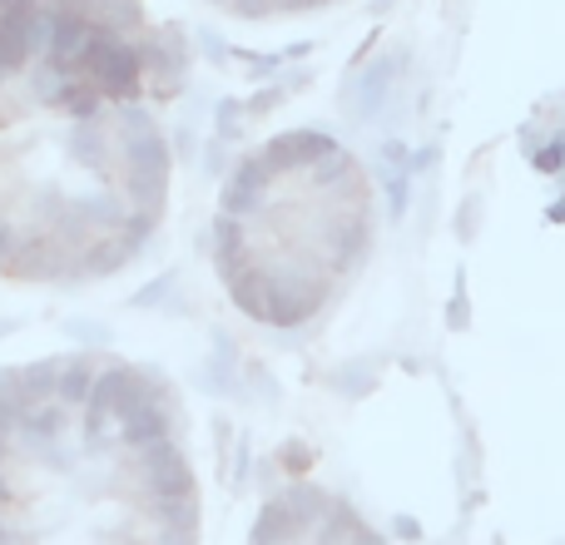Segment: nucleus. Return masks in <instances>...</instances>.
<instances>
[{"label": "nucleus", "mask_w": 565, "mask_h": 545, "mask_svg": "<svg viewBox=\"0 0 565 545\" xmlns=\"http://www.w3.org/2000/svg\"><path fill=\"white\" fill-rule=\"evenodd\" d=\"M169 50L145 0H0V278H115L169 214Z\"/></svg>", "instance_id": "f257e3e1"}, {"label": "nucleus", "mask_w": 565, "mask_h": 545, "mask_svg": "<svg viewBox=\"0 0 565 545\" xmlns=\"http://www.w3.org/2000/svg\"><path fill=\"white\" fill-rule=\"evenodd\" d=\"M194 536L199 477L164 377L99 348L0 367V545Z\"/></svg>", "instance_id": "f03ea898"}, {"label": "nucleus", "mask_w": 565, "mask_h": 545, "mask_svg": "<svg viewBox=\"0 0 565 545\" xmlns=\"http://www.w3.org/2000/svg\"><path fill=\"white\" fill-rule=\"evenodd\" d=\"M372 248V184L328 135L292 129L228 174L214 268L244 318L302 328L342 298Z\"/></svg>", "instance_id": "7ed1b4c3"}, {"label": "nucleus", "mask_w": 565, "mask_h": 545, "mask_svg": "<svg viewBox=\"0 0 565 545\" xmlns=\"http://www.w3.org/2000/svg\"><path fill=\"white\" fill-rule=\"evenodd\" d=\"M218 10H234V15H282V10H302L318 6V0H209Z\"/></svg>", "instance_id": "20e7f679"}]
</instances>
